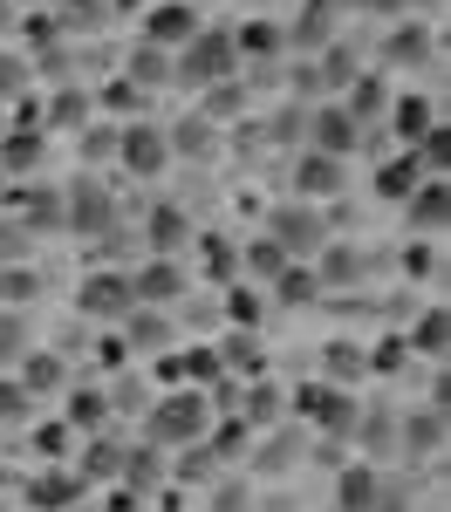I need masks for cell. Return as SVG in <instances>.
<instances>
[{
  "label": "cell",
  "mask_w": 451,
  "mask_h": 512,
  "mask_svg": "<svg viewBox=\"0 0 451 512\" xmlns=\"http://www.w3.org/2000/svg\"><path fill=\"white\" fill-rule=\"evenodd\" d=\"M205 431H212V396L205 390H164L144 403V437L158 451H192V444H205Z\"/></svg>",
  "instance_id": "1"
},
{
  "label": "cell",
  "mask_w": 451,
  "mask_h": 512,
  "mask_svg": "<svg viewBox=\"0 0 451 512\" xmlns=\"http://www.w3.org/2000/svg\"><path fill=\"white\" fill-rule=\"evenodd\" d=\"M287 417L301 424V431L328 437V444H342V437H356V417H363V396L342 390V383H301V390L287 396Z\"/></svg>",
  "instance_id": "2"
},
{
  "label": "cell",
  "mask_w": 451,
  "mask_h": 512,
  "mask_svg": "<svg viewBox=\"0 0 451 512\" xmlns=\"http://www.w3.org/2000/svg\"><path fill=\"white\" fill-rule=\"evenodd\" d=\"M240 76V48H233V28H199V35L185 41L178 55H171V82H185V89H219V82Z\"/></svg>",
  "instance_id": "3"
},
{
  "label": "cell",
  "mask_w": 451,
  "mask_h": 512,
  "mask_svg": "<svg viewBox=\"0 0 451 512\" xmlns=\"http://www.w3.org/2000/svg\"><path fill=\"white\" fill-rule=\"evenodd\" d=\"M267 239L281 246L287 260H315L328 239H335V219H328V205H308V198H281V205L267 212Z\"/></svg>",
  "instance_id": "4"
},
{
  "label": "cell",
  "mask_w": 451,
  "mask_h": 512,
  "mask_svg": "<svg viewBox=\"0 0 451 512\" xmlns=\"http://www.w3.org/2000/svg\"><path fill=\"white\" fill-rule=\"evenodd\" d=\"M62 233H82V239H103V246H110V239L123 233L110 185H96V178H76V185H62Z\"/></svg>",
  "instance_id": "5"
},
{
  "label": "cell",
  "mask_w": 451,
  "mask_h": 512,
  "mask_svg": "<svg viewBox=\"0 0 451 512\" xmlns=\"http://www.w3.org/2000/svg\"><path fill=\"white\" fill-rule=\"evenodd\" d=\"M130 308H137V294H130V274H123V267H89V274H82V287H76L82 321H110V328H117Z\"/></svg>",
  "instance_id": "6"
},
{
  "label": "cell",
  "mask_w": 451,
  "mask_h": 512,
  "mask_svg": "<svg viewBox=\"0 0 451 512\" xmlns=\"http://www.w3.org/2000/svg\"><path fill=\"white\" fill-rule=\"evenodd\" d=\"M117 164L130 171V178H158L164 164H171V144H164V123L137 117V123H117Z\"/></svg>",
  "instance_id": "7"
},
{
  "label": "cell",
  "mask_w": 451,
  "mask_h": 512,
  "mask_svg": "<svg viewBox=\"0 0 451 512\" xmlns=\"http://www.w3.org/2000/svg\"><path fill=\"white\" fill-rule=\"evenodd\" d=\"M301 137H308V151H322V158H356L363 151V123L349 117L342 103H315L308 110V123H301Z\"/></svg>",
  "instance_id": "8"
},
{
  "label": "cell",
  "mask_w": 451,
  "mask_h": 512,
  "mask_svg": "<svg viewBox=\"0 0 451 512\" xmlns=\"http://www.w3.org/2000/svg\"><path fill=\"white\" fill-rule=\"evenodd\" d=\"M199 28H205V14L192 7V0H151V7H144V35H137V41H151V48H164V55H178Z\"/></svg>",
  "instance_id": "9"
},
{
  "label": "cell",
  "mask_w": 451,
  "mask_h": 512,
  "mask_svg": "<svg viewBox=\"0 0 451 512\" xmlns=\"http://www.w3.org/2000/svg\"><path fill=\"white\" fill-rule=\"evenodd\" d=\"M342 192H349V164L342 158H322V151H301V158H294V198L335 205Z\"/></svg>",
  "instance_id": "10"
},
{
  "label": "cell",
  "mask_w": 451,
  "mask_h": 512,
  "mask_svg": "<svg viewBox=\"0 0 451 512\" xmlns=\"http://www.w3.org/2000/svg\"><path fill=\"white\" fill-rule=\"evenodd\" d=\"M192 239H199V226H192L185 205H151V212H144V253H151V260H178Z\"/></svg>",
  "instance_id": "11"
},
{
  "label": "cell",
  "mask_w": 451,
  "mask_h": 512,
  "mask_svg": "<svg viewBox=\"0 0 451 512\" xmlns=\"http://www.w3.org/2000/svg\"><path fill=\"white\" fill-rule=\"evenodd\" d=\"M404 219H410V239H445V226H451V185H445V178H417V192L404 198Z\"/></svg>",
  "instance_id": "12"
},
{
  "label": "cell",
  "mask_w": 451,
  "mask_h": 512,
  "mask_svg": "<svg viewBox=\"0 0 451 512\" xmlns=\"http://www.w3.org/2000/svg\"><path fill=\"white\" fill-rule=\"evenodd\" d=\"M192 280H185V260H151L144 253V267L130 274V294H137V308H178V294H185Z\"/></svg>",
  "instance_id": "13"
},
{
  "label": "cell",
  "mask_w": 451,
  "mask_h": 512,
  "mask_svg": "<svg viewBox=\"0 0 451 512\" xmlns=\"http://www.w3.org/2000/svg\"><path fill=\"white\" fill-rule=\"evenodd\" d=\"M7 212L35 233H62V185H7Z\"/></svg>",
  "instance_id": "14"
},
{
  "label": "cell",
  "mask_w": 451,
  "mask_h": 512,
  "mask_svg": "<svg viewBox=\"0 0 451 512\" xmlns=\"http://www.w3.org/2000/svg\"><path fill=\"white\" fill-rule=\"evenodd\" d=\"M308 267H315V280H322V294H335V287H363V280H369V253H363V246H349V239H328Z\"/></svg>",
  "instance_id": "15"
},
{
  "label": "cell",
  "mask_w": 451,
  "mask_h": 512,
  "mask_svg": "<svg viewBox=\"0 0 451 512\" xmlns=\"http://www.w3.org/2000/svg\"><path fill=\"white\" fill-rule=\"evenodd\" d=\"M445 451V410H410L404 424H397V458H410V465H431Z\"/></svg>",
  "instance_id": "16"
},
{
  "label": "cell",
  "mask_w": 451,
  "mask_h": 512,
  "mask_svg": "<svg viewBox=\"0 0 451 512\" xmlns=\"http://www.w3.org/2000/svg\"><path fill=\"white\" fill-rule=\"evenodd\" d=\"M14 383L35 396V403H48V396L69 390V362H62V349H28L14 362Z\"/></svg>",
  "instance_id": "17"
},
{
  "label": "cell",
  "mask_w": 451,
  "mask_h": 512,
  "mask_svg": "<svg viewBox=\"0 0 451 512\" xmlns=\"http://www.w3.org/2000/svg\"><path fill=\"white\" fill-rule=\"evenodd\" d=\"M117 328H123V349H144V355H164L171 342H178V321H171V308H130Z\"/></svg>",
  "instance_id": "18"
},
{
  "label": "cell",
  "mask_w": 451,
  "mask_h": 512,
  "mask_svg": "<svg viewBox=\"0 0 451 512\" xmlns=\"http://www.w3.org/2000/svg\"><path fill=\"white\" fill-rule=\"evenodd\" d=\"M383 62H390V69H424V62H438V35H431V21H397L390 41H383Z\"/></svg>",
  "instance_id": "19"
},
{
  "label": "cell",
  "mask_w": 451,
  "mask_h": 512,
  "mask_svg": "<svg viewBox=\"0 0 451 512\" xmlns=\"http://www.w3.org/2000/svg\"><path fill=\"white\" fill-rule=\"evenodd\" d=\"M233 417H240L246 431H274V424H287V390H281V383H267V376H253L246 396L233 403Z\"/></svg>",
  "instance_id": "20"
},
{
  "label": "cell",
  "mask_w": 451,
  "mask_h": 512,
  "mask_svg": "<svg viewBox=\"0 0 451 512\" xmlns=\"http://www.w3.org/2000/svg\"><path fill=\"white\" fill-rule=\"evenodd\" d=\"M41 158H48V130H7V137H0V178H7V185L35 178Z\"/></svg>",
  "instance_id": "21"
},
{
  "label": "cell",
  "mask_w": 451,
  "mask_h": 512,
  "mask_svg": "<svg viewBox=\"0 0 451 512\" xmlns=\"http://www.w3.org/2000/svg\"><path fill=\"white\" fill-rule=\"evenodd\" d=\"M281 41L287 48H308V62H315L328 41H335V7H328V0H308V7L294 14V28H281Z\"/></svg>",
  "instance_id": "22"
},
{
  "label": "cell",
  "mask_w": 451,
  "mask_h": 512,
  "mask_svg": "<svg viewBox=\"0 0 451 512\" xmlns=\"http://www.w3.org/2000/svg\"><path fill=\"white\" fill-rule=\"evenodd\" d=\"M82 492H89V485H82L76 472H62V465H48L41 478H28V512H69V506L82 499Z\"/></svg>",
  "instance_id": "23"
},
{
  "label": "cell",
  "mask_w": 451,
  "mask_h": 512,
  "mask_svg": "<svg viewBox=\"0 0 451 512\" xmlns=\"http://www.w3.org/2000/svg\"><path fill=\"white\" fill-rule=\"evenodd\" d=\"M164 144H171V158H199V164H205L212 151H219V123L192 110V117L164 123Z\"/></svg>",
  "instance_id": "24"
},
{
  "label": "cell",
  "mask_w": 451,
  "mask_h": 512,
  "mask_svg": "<svg viewBox=\"0 0 451 512\" xmlns=\"http://www.w3.org/2000/svg\"><path fill=\"white\" fill-rule=\"evenodd\" d=\"M363 376H369V349H363V342H349V335L322 342V383H342V390H356Z\"/></svg>",
  "instance_id": "25"
},
{
  "label": "cell",
  "mask_w": 451,
  "mask_h": 512,
  "mask_svg": "<svg viewBox=\"0 0 451 512\" xmlns=\"http://www.w3.org/2000/svg\"><path fill=\"white\" fill-rule=\"evenodd\" d=\"M123 451L117 437H103V431H89V444H82V458H76V478L82 485H110V478H123Z\"/></svg>",
  "instance_id": "26"
},
{
  "label": "cell",
  "mask_w": 451,
  "mask_h": 512,
  "mask_svg": "<svg viewBox=\"0 0 451 512\" xmlns=\"http://www.w3.org/2000/svg\"><path fill=\"white\" fill-rule=\"evenodd\" d=\"M219 369H226V376H267L260 328H226V342H219Z\"/></svg>",
  "instance_id": "27"
},
{
  "label": "cell",
  "mask_w": 451,
  "mask_h": 512,
  "mask_svg": "<svg viewBox=\"0 0 451 512\" xmlns=\"http://www.w3.org/2000/svg\"><path fill=\"white\" fill-rule=\"evenodd\" d=\"M383 117H390V130L404 137V151H410L417 137H431V130H438V103H431V96H390V110H383Z\"/></svg>",
  "instance_id": "28"
},
{
  "label": "cell",
  "mask_w": 451,
  "mask_h": 512,
  "mask_svg": "<svg viewBox=\"0 0 451 512\" xmlns=\"http://www.w3.org/2000/svg\"><path fill=\"white\" fill-rule=\"evenodd\" d=\"M48 14H55V28H62L69 41H76V35H103V28L117 21V14H110V0H55Z\"/></svg>",
  "instance_id": "29"
},
{
  "label": "cell",
  "mask_w": 451,
  "mask_h": 512,
  "mask_svg": "<svg viewBox=\"0 0 451 512\" xmlns=\"http://www.w3.org/2000/svg\"><path fill=\"white\" fill-rule=\"evenodd\" d=\"M376 465H342L335 472V512H376Z\"/></svg>",
  "instance_id": "30"
},
{
  "label": "cell",
  "mask_w": 451,
  "mask_h": 512,
  "mask_svg": "<svg viewBox=\"0 0 451 512\" xmlns=\"http://www.w3.org/2000/svg\"><path fill=\"white\" fill-rule=\"evenodd\" d=\"M287 267H294V260H287V253H281V246H274L267 233H260V239H246V246H240V274L253 280V287H274V280H281Z\"/></svg>",
  "instance_id": "31"
},
{
  "label": "cell",
  "mask_w": 451,
  "mask_h": 512,
  "mask_svg": "<svg viewBox=\"0 0 451 512\" xmlns=\"http://www.w3.org/2000/svg\"><path fill=\"white\" fill-rule=\"evenodd\" d=\"M445 342H451V315L445 308H424V315L410 321V335H404V349L424 355V362H445Z\"/></svg>",
  "instance_id": "32"
},
{
  "label": "cell",
  "mask_w": 451,
  "mask_h": 512,
  "mask_svg": "<svg viewBox=\"0 0 451 512\" xmlns=\"http://www.w3.org/2000/svg\"><path fill=\"white\" fill-rule=\"evenodd\" d=\"M21 96H35V62H28V48L0 41V110H14Z\"/></svg>",
  "instance_id": "33"
},
{
  "label": "cell",
  "mask_w": 451,
  "mask_h": 512,
  "mask_svg": "<svg viewBox=\"0 0 451 512\" xmlns=\"http://www.w3.org/2000/svg\"><path fill=\"white\" fill-rule=\"evenodd\" d=\"M123 82H137L144 96H151V89H164V82H171V55H164V48H151V41H137V48L123 55Z\"/></svg>",
  "instance_id": "34"
},
{
  "label": "cell",
  "mask_w": 451,
  "mask_h": 512,
  "mask_svg": "<svg viewBox=\"0 0 451 512\" xmlns=\"http://www.w3.org/2000/svg\"><path fill=\"white\" fill-rule=\"evenodd\" d=\"M342 110H349V117H356V123L369 130V123L390 110V89H383V76H356L349 89H342Z\"/></svg>",
  "instance_id": "35"
},
{
  "label": "cell",
  "mask_w": 451,
  "mask_h": 512,
  "mask_svg": "<svg viewBox=\"0 0 451 512\" xmlns=\"http://www.w3.org/2000/svg\"><path fill=\"white\" fill-rule=\"evenodd\" d=\"M82 123H89V96H82L76 82L41 103V130H82Z\"/></svg>",
  "instance_id": "36"
},
{
  "label": "cell",
  "mask_w": 451,
  "mask_h": 512,
  "mask_svg": "<svg viewBox=\"0 0 451 512\" xmlns=\"http://www.w3.org/2000/svg\"><path fill=\"white\" fill-rule=\"evenodd\" d=\"M417 178H424V164H417V151H404V158H390L383 171H376V198H390V205H404V198L417 192Z\"/></svg>",
  "instance_id": "37"
},
{
  "label": "cell",
  "mask_w": 451,
  "mask_h": 512,
  "mask_svg": "<svg viewBox=\"0 0 451 512\" xmlns=\"http://www.w3.org/2000/svg\"><path fill=\"white\" fill-rule=\"evenodd\" d=\"M267 294H274L281 308H315V301H322V280H315V267H301V260H294V267H287Z\"/></svg>",
  "instance_id": "38"
},
{
  "label": "cell",
  "mask_w": 451,
  "mask_h": 512,
  "mask_svg": "<svg viewBox=\"0 0 451 512\" xmlns=\"http://www.w3.org/2000/svg\"><path fill=\"white\" fill-rule=\"evenodd\" d=\"M103 417H110V396H103V383L69 390V410H62V424H69V431H103Z\"/></svg>",
  "instance_id": "39"
},
{
  "label": "cell",
  "mask_w": 451,
  "mask_h": 512,
  "mask_svg": "<svg viewBox=\"0 0 451 512\" xmlns=\"http://www.w3.org/2000/svg\"><path fill=\"white\" fill-rule=\"evenodd\" d=\"M28 349H35V328H28V315H21V308H0V369H14Z\"/></svg>",
  "instance_id": "40"
},
{
  "label": "cell",
  "mask_w": 451,
  "mask_h": 512,
  "mask_svg": "<svg viewBox=\"0 0 451 512\" xmlns=\"http://www.w3.org/2000/svg\"><path fill=\"white\" fill-rule=\"evenodd\" d=\"M41 294V267L21 260V267H0V308H28Z\"/></svg>",
  "instance_id": "41"
},
{
  "label": "cell",
  "mask_w": 451,
  "mask_h": 512,
  "mask_svg": "<svg viewBox=\"0 0 451 512\" xmlns=\"http://www.w3.org/2000/svg\"><path fill=\"white\" fill-rule=\"evenodd\" d=\"M233 48H240V62H246V55H253V62H267V55H281L287 41H281L274 21H246V28H233Z\"/></svg>",
  "instance_id": "42"
},
{
  "label": "cell",
  "mask_w": 451,
  "mask_h": 512,
  "mask_svg": "<svg viewBox=\"0 0 451 512\" xmlns=\"http://www.w3.org/2000/svg\"><path fill=\"white\" fill-rule=\"evenodd\" d=\"M226 321H233V328H260V321H267V294H260L253 280L226 287Z\"/></svg>",
  "instance_id": "43"
},
{
  "label": "cell",
  "mask_w": 451,
  "mask_h": 512,
  "mask_svg": "<svg viewBox=\"0 0 451 512\" xmlns=\"http://www.w3.org/2000/svg\"><path fill=\"white\" fill-rule=\"evenodd\" d=\"M76 158L82 164H117V123H82L76 130Z\"/></svg>",
  "instance_id": "44"
},
{
  "label": "cell",
  "mask_w": 451,
  "mask_h": 512,
  "mask_svg": "<svg viewBox=\"0 0 451 512\" xmlns=\"http://www.w3.org/2000/svg\"><path fill=\"white\" fill-rule=\"evenodd\" d=\"M294 451H301V424H274V437H267V444H260V458H253V465H260V472H294Z\"/></svg>",
  "instance_id": "45"
},
{
  "label": "cell",
  "mask_w": 451,
  "mask_h": 512,
  "mask_svg": "<svg viewBox=\"0 0 451 512\" xmlns=\"http://www.w3.org/2000/svg\"><path fill=\"white\" fill-rule=\"evenodd\" d=\"M356 437H363L376 458H397V417H383V410H369V403H363V417H356Z\"/></svg>",
  "instance_id": "46"
},
{
  "label": "cell",
  "mask_w": 451,
  "mask_h": 512,
  "mask_svg": "<svg viewBox=\"0 0 451 512\" xmlns=\"http://www.w3.org/2000/svg\"><path fill=\"white\" fill-rule=\"evenodd\" d=\"M14 424H35V396L14 376H0V431H14Z\"/></svg>",
  "instance_id": "47"
},
{
  "label": "cell",
  "mask_w": 451,
  "mask_h": 512,
  "mask_svg": "<svg viewBox=\"0 0 451 512\" xmlns=\"http://www.w3.org/2000/svg\"><path fill=\"white\" fill-rule=\"evenodd\" d=\"M21 260H35V239L14 212H0V267H21Z\"/></svg>",
  "instance_id": "48"
},
{
  "label": "cell",
  "mask_w": 451,
  "mask_h": 512,
  "mask_svg": "<svg viewBox=\"0 0 451 512\" xmlns=\"http://www.w3.org/2000/svg\"><path fill=\"white\" fill-rule=\"evenodd\" d=\"M103 103H110V110H123V123H137L144 117V103H151V96H144V89H137V82H110V89H103Z\"/></svg>",
  "instance_id": "49"
},
{
  "label": "cell",
  "mask_w": 451,
  "mask_h": 512,
  "mask_svg": "<svg viewBox=\"0 0 451 512\" xmlns=\"http://www.w3.org/2000/svg\"><path fill=\"white\" fill-rule=\"evenodd\" d=\"M404 274H410V280H431V274H438V239H417V246H404Z\"/></svg>",
  "instance_id": "50"
},
{
  "label": "cell",
  "mask_w": 451,
  "mask_h": 512,
  "mask_svg": "<svg viewBox=\"0 0 451 512\" xmlns=\"http://www.w3.org/2000/svg\"><path fill=\"white\" fill-rule=\"evenodd\" d=\"M410 506H417V492L404 478H376V512H410Z\"/></svg>",
  "instance_id": "51"
},
{
  "label": "cell",
  "mask_w": 451,
  "mask_h": 512,
  "mask_svg": "<svg viewBox=\"0 0 451 512\" xmlns=\"http://www.w3.org/2000/svg\"><path fill=\"white\" fill-rule=\"evenodd\" d=\"M404 362H410L404 342H376V349H369V369H376V376H397Z\"/></svg>",
  "instance_id": "52"
},
{
  "label": "cell",
  "mask_w": 451,
  "mask_h": 512,
  "mask_svg": "<svg viewBox=\"0 0 451 512\" xmlns=\"http://www.w3.org/2000/svg\"><path fill=\"white\" fill-rule=\"evenodd\" d=\"M69 437H76V431H69V424H41V431H35V444H41V451H48L41 465H62V451H69Z\"/></svg>",
  "instance_id": "53"
},
{
  "label": "cell",
  "mask_w": 451,
  "mask_h": 512,
  "mask_svg": "<svg viewBox=\"0 0 451 512\" xmlns=\"http://www.w3.org/2000/svg\"><path fill=\"white\" fill-rule=\"evenodd\" d=\"M205 267H212V274L226 280L233 267H240V246H226V239H205Z\"/></svg>",
  "instance_id": "54"
},
{
  "label": "cell",
  "mask_w": 451,
  "mask_h": 512,
  "mask_svg": "<svg viewBox=\"0 0 451 512\" xmlns=\"http://www.w3.org/2000/svg\"><path fill=\"white\" fill-rule=\"evenodd\" d=\"M151 0H110V14H144Z\"/></svg>",
  "instance_id": "55"
},
{
  "label": "cell",
  "mask_w": 451,
  "mask_h": 512,
  "mask_svg": "<svg viewBox=\"0 0 451 512\" xmlns=\"http://www.w3.org/2000/svg\"><path fill=\"white\" fill-rule=\"evenodd\" d=\"M7 28H14V0H0V35H7Z\"/></svg>",
  "instance_id": "56"
},
{
  "label": "cell",
  "mask_w": 451,
  "mask_h": 512,
  "mask_svg": "<svg viewBox=\"0 0 451 512\" xmlns=\"http://www.w3.org/2000/svg\"><path fill=\"white\" fill-rule=\"evenodd\" d=\"M14 7H21V14H41V7H55V0H14Z\"/></svg>",
  "instance_id": "57"
},
{
  "label": "cell",
  "mask_w": 451,
  "mask_h": 512,
  "mask_svg": "<svg viewBox=\"0 0 451 512\" xmlns=\"http://www.w3.org/2000/svg\"><path fill=\"white\" fill-rule=\"evenodd\" d=\"M0 137H7V110H0Z\"/></svg>",
  "instance_id": "58"
},
{
  "label": "cell",
  "mask_w": 451,
  "mask_h": 512,
  "mask_svg": "<svg viewBox=\"0 0 451 512\" xmlns=\"http://www.w3.org/2000/svg\"><path fill=\"white\" fill-rule=\"evenodd\" d=\"M0 198H7V178H0Z\"/></svg>",
  "instance_id": "59"
}]
</instances>
